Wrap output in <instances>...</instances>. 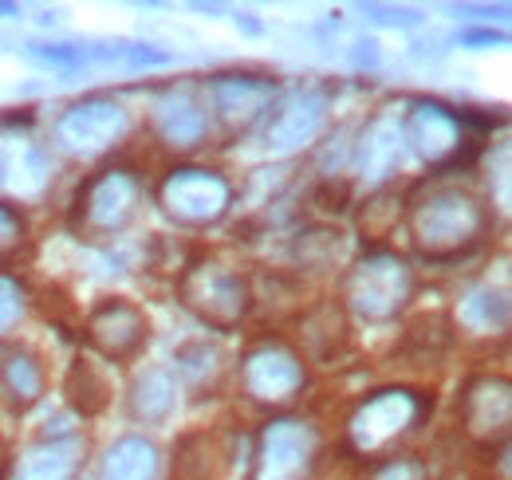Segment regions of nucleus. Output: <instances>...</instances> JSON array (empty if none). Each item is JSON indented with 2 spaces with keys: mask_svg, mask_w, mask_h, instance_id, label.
Listing matches in <instances>:
<instances>
[{
  "mask_svg": "<svg viewBox=\"0 0 512 480\" xmlns=\"http://www.w3.org/2000/svg\"><path fill=\"white\" fill-rule=\"evenodd\" d=\"M402 229L418 260L461 264L489 244L497 213L469 181L426 174L402 189Z\"/></svg>",
  "mask_w": 512,
  "mask_h": 480,
  "instance_id": "f257e3e1",
  "label": "nucleus"
},
{
  "mask_svg": "<svg viewBox=\"0 0 512 480\" xmlns=\"http://www.w3.org/2000/svg\"><path fill=\"white\" fill-rule=\"evenodd\" d=\"M497 122L501 115H477L473 107H453L442 99H410L398 115L402 146H410L414 158L430 166V174L446 178H461L477 162Z\"/></svg>",
  "mask_w": 512,
  "mask_h": 480,
  "instance_id": "f03ea898",
  "label": "nucleus"
},
{
  "mask_svg": "<svg viewBox=\"0 0 512 480\" xmlns=\"http://www.w3.org/2000/svg\"><path fill=\"white\" fill-rule=\"evenodd\" d=\"M174 296L178 307L190 311L205 331L229 335L253 315L256 284L241 264L217 252H193L174 276Z\"/></svg>",
  "mask_w": 512,
  "mask_h": 480,
  "instance_id": "7ed1b4c3",
  "label": "nucleus"
},
{
  "mask_svg": "<svg viewBox=\"0 0 512 480\" xmlns=\"http://www.w3.org/2000/svg\"><path fill=\"white\" fill-rule=\"evenodd\" d=\"M146 205V178L130 162H103L75 185L67 205V229L87 244L119 240Z\"/></svg>",
  "mask_w": 512,
  "mask_h": 480,
  "instance_id": "20e7f679",
  "label": "nucleus"
},
{
  "mask_svg": "<svg viewBox=\"0 0 512 480\" xmlns=\"http://www.w3.org/2000/svg\"><path fill=\"white\" fill-rule=\"evenodd\" d=\"M414 296H418V272L410 268V260L394 248H375L343 268L335 300L343 303L347 319L390 327L410 311Z\"/></svg>",
  "mask_w": 512,
  "mask_h": 480,
  "instance_id": "39448f33",
  "label": "nucleus"
},
{
  "mask_svg": "<svg viewBox=\"0 0 512 480\" xmlns=\"http://www.w3.org/2000/svg\"><path fill=\"white\" fill-rule=\"evenodd\" d=\"M430 414H434V394L398 382L379 386L363 394L347 414V449L367 465L390 453H402V445L430 421Z\"/></svg>",
  "mask_w": 512,
  "mask_h": 480,
  "instance_id": "423d86ee",
  "label": "nucleus"
},
{
  "mask_svg": "<svg viewBox=\"0 0 512 480\" xmlns=\"http://www.w3.org/2000/svg\"><path fill=\"white\" fill-rule=\"evenodd\" d=\"M154 205L170 225L186 233H205L229 221V213L237 209V185L217 166L174 162L154 181Z\"/></svg>",
  "mask_w": 512,
  "mask_h": 480,
  "instance_id": "0eeeda50",
  "label": "nucleus"
},
{
  "mask_svg": "<svg viewBox=\"0 0 512 480\" xmlns=\"http://www.w3.org/2000/svg\"><path fill=\"white\" fill-rule=\"evenodd\" d=\"M233 382L249 406L276 418V414H288L304 398L308 362L284 339H256L233 366Z\"/></svg>",
  "mask_w": 512,
  "mask_h": 480,
  "instance_id": "6e6552de",
  "label": "nucleus"
},
{
  "mask_svg": "<svg viewBox=\"0 0 512 480\" xmlns=\"http://www.w3.org/2000/svg\"><path fill=\"white\" fill-rule=\"evenodd\" d=\"M134 130V115L115 95H83L67 103L52 122V146L71 162H99L111 158Z\"/></svg>",
  "mask_w": 512,
  "mask_h": 480,
  "instance_id": "1a4fd4ad",
  "label": "nucleus"
},
{
  "mask_svg": "<svg viewBox=\"0 0 512 480\" xmlns=\"http://www.w3.org/2000/svg\"><path fill=\"white\" fill-rule=\"evenodd\" d=\"M201 103L209 126L221 130L225 138H245L256 126H264L272 107L280 103V79L268 71H217L201 87Z\"/></svg>",
  "mask_w": 512,
  "mask_h": 480,
  "instance_id": "9d476101",
  "label": "nucleus"
},
{
  "mask_svg": "<svg viewBox=\"0 0 512 480\" xmlns=\"http://www.w3.org/2000/svg\"><path fill=\"white\" fill-rule=\"evenodd\" d=\"M323 453V433L316 421L300 414H276L253 433L249 480H308Z\"/></svg>",
  "mask_w": 512,
  "mask_h": 480,
  "instance_id": "9b49d317",
  "label": "nucleus"
},
{
  "mask_svg": "<svg viewBox=\"0 0 512 480\" xmlns=\"http://www.w3.org/2000/svg\"><path fill=\"white\" fill-rule=\"evenodd\" d=\"M83 351L103 366H127L150 347V315L127 296H99L79 327Z\"/></svg>",
  "mask_w": 512,
  "mask_h": 480,
  "instance_id": "f8f14e48",
  "label": "nucleus"
},
{
  "mask_svg": "<svg viewBox=\"0 0 512 480\" xmlns=\"http://www.w3.org/2000/svg\"><path fill=\"white\" fill-rule=\"evenodd\" d=\"M457 429L469 449L493 457L509 449L512 382L505 374H469L457 390Z\"/></svg>",
  "mask_w": 512,
  "mask_h": 480,
  "instance_id": "ddd939ff",
  "label": "nucleus"
},
{
  "mask_svg": "<svg viewBox=\"0 0 512 480\" xmlns=\"http://www.w3.org/2000/svg\"><path fill=\"white\" fill-rule=\"evenodd\" d=\"M150 134L158 138V146L174 150V154H193L209 142L213 126L205 115V103H201V91L190 83H174L166 87L154 107H150Z\"/></svg>",
  "mask_w": 512,
  "mask_h": 480,
  "instance_id": "4468645a",
  "label": "nucleus"
},
{
  "mask_svg": "<svg viewBox=\"0 0 512 480\" xmlns=\"http://www.w3.org/2000/svg\"><path fill=\"white\" fill-rule=\"evenodd\" d=\"M323 130H327V95L308 87L272 107V115L264 122V142L272 154H296L316 146Z\"/></svg>",
  "mask_w": 512,
  "mask_h": 480,
  "instance_id": "2eb2a0df",
  "label": "nucleus"
},
{
  "mask_svg": "<svg viewBox=\"0 0 512 480\" xmlns=\"http://www.w3.org/2000/svg\"><path fill=\"white\" fill-rule=\"evenodd\" d=\"M402 126H398V115H371L363 122L359 138L351 142V166L359 181H367L371 189H383L386 181L394 178V170L402 166Z\"/></svg>",
  "mask_w": 512,
  "mask_h": 480,
  "instance_id": "dca6fc26",
  "label": "nucleus"
},
{
  "mask_svg": "<svg viewBox=\"0 0 512 480\" xmlns=\"http://www.w3.org/2000/svg\"><path fill=\"white\" fill-rule=\"evenodd\" d=\"M91 461V445L79 429L67 433H44L32 441L20 461H16V480H79Z\"/></svg>",
  "mask_w": 512,
  "mask_h": 480,
  "instance_id": "f3484780",
  "label": "nucleus"
},
{
  "mask_svg": "<svg viewBox=\"0 0 512 480\" xmlns=\"http://www.w3.org/2000/svg\"><path fill=\"white\" fill-rule=\"evenodd\" d=\"M48 394V366L40 359V351H32L28 343H8L0 351V406L12 418L32 414Z\"/></svg>",
  "mask_w": 512,
  "mask_h": 480,
  "instance_id": "a211bd4d",
  "label": "nucleus"
},
{
  "mask_svg": "<svg viewBox=\"0 0 512 480\" xmlns=\"http://www.w3.org/2000/svg\"><path fill=\"white\" fill-rule=\"evenodd\" d=\"M304 362H335L351 347V319L343 311V303L320 300L312 307L296 311V343H292Z\"/></svg>",
  "mask_w": 512,
  "mask_h": 480,
  "instance_id": "6ab92c4d",
  "label": "nucleus"
},
{
  "mask_svg": "<svg viewBox=\"0 0 512 480\" xmlns=\"http://www.w3.org/2000/svg\"><path fill=\"white\" fill-rule=\"evenodd\" d=\"M182 406L178 374L162 362L142 366L127 386V418L134 425H166Z\"/></svg>",
  "mask_w": 512,
  "mask_h": 480,
  "instance_id": "aec40b11",
  "label": "nucleus"
},
{
  "mask_svg": "<svg viewBox=\"0 0 512 480\" xmlns=\"http://www.w3.org/2000/svg\"><path fill=\"white\" fill-rule=\"evenodd\" d=\"M178 374V386L182 394H193V398H221L225 382L233 378V362L221 351V343H209V339H190L174 351V366Z\"/></svg>",
  "mask_w": 512,
  "mask_h": 480,
  "instance_id": "412c9836",
  "label": "nucleus"
},
{
  "mask_svg": "<svg viewBox=\"0 0 512 480\" xmlns=\"http://www.w3.org/2000/svg\"><path fill=\"white\" fill-rule=\"evenodd\" d=\"M64 402L75 418H99L115 402V382L111 370L87 351H79L64 370Z\"/></svg>",
  "mask_w": 512,
  "mask_h": 480,
  "instance_id": "4be33fe9",
  "label": "nucleus"
},
{
  "mask_svg": "<svg viewBox=\"0 0 512 480\" xmlns=\"http://www.w3.org/2000/svg\"><path fill=\"white\" fill-rule=\"evenodd\" d=\"M229 453L209 429H186L170 449L166 480H225Z\"/></svg>",
  "mask_w": 512,
  "mask_h": 480,
  "instance_id": "5701e85b",
  "label": "nucleus"
},
{
  "mask_svg": "<svg viewBox=\"0 0 512 480\" xmlns=\"http://www.w3.org/2000/svg\"><path fill=\"white\" fill-rule=\"evenodd\" d=\"M162 477V449L146 433L115 437L99 457V480H158Z\"/></svg>",
  "mask_w": 512,
  "mask_h": 480,
  "instance_id": "b1692460",
  "label": "nucleus"
},
{
  "mask_svg": "<svg viewBox=\"0 0 512 480\" xmlns=\"http://www.w3.org/2000/svg\"><path fill=\"white\" fill-rule=\"evenodd\" d=\"M398 225H402V193L394 185L371 189L355 209V237L363 244V252L390 248L386 240L398 233Z\"/></svg>",
  "mask_w": 512,
  "mask_h": 480,
  "instance_id": "393cba45",
  "label": "nucleus"
},
{
  "mask_svg": "<svg viewBox=\"0 0 512 480\" xmlns=\"http://www.w3.org/2000/svg\"><path fill=\"white\" fill-rule=\"evenodd\" d=\"M292 260L304 272H331L343 260V233L335 225H312L292 237Z\"/></svg>",
  "mask_w": 512,
  "mask_h": 480,
  "instance_id": "a878e982",
  "label": "nucleus"
},
{
  "mask_svg": "<svg viewBox=\"0 0 512 480\" xmlns=\"http://www.w3.org/2000/svg\"><path fill=\"white\" fill-rule=\"evenodd\" d=\"M461 323L469 331H505L509 327V292H493V284H481L473 288L465 300H461Z\"/></svg>",
  "mask_w": 512,
  "mask_h": 480,
  "instance_id": "bb28decb",
  "label": "nucleus"
},
{
  "mask_svg": "<svg viewBox=\"0 0 512 480\" xmlns=\"http://www.w3.org/2000/svg\"><path fill=\"white\" fill-rule=\"evenodd\" d=\"M28 303H32L28 284H24L16 272H4V268H0V343H8V339L16 335V327H20L24 315H28Z\"/></svg>",
  "mask_w": 512,
  "mask_h": 480,
  "instance_id": "cd10ccee",
  "label": "nucleus"
},
{
  "mask_svg": "<svg viewBox=\"0 0 512 480\" xmlns=\"http://www.w3.org/2000/svg\"><path fill=\"white\" fill-rule=\"evenodd\" d=\"M367 480H434L430 461L418 453H390L383 461L367 465Z\"/></svg>",
  "mask_w": 512,
  "mask_h": 480,
  "instance_id": "c85d7f7f",
  "label": "nucleus"
},
{
  "mask_svg": "<svg viewBox=\"0 0 512 480\" xmlns=\"http://www.w3.org/2000/svg\"><path fill=\"white\" fill-rule=\"evenodd\" d=\"M24 244H28V217H24V209L12 205V201H0V264L20 256Z\"/></svg>",
  "mask_w": 512,
  "mask_h": 480,
  "instance_id": "c756f323",
  "label": "nucleus"
},
{
  "mask_svg": "<svg viewBox=\"0 0 512 480\" xmlns=\"http://www.w3.org/2000/svg\"><path fill=\"white\" fill-rule=\"evenodd\" d=\"M308 201H312V209H316L320 217H327V225H331L335 217L347 213V205H351V185H347V178H320Z\"/></svg>",
  "mask_w": 512,
  "mask_h": 480,
  "instance_id": "7c9ffc66",
  "label": "nucleus"
}]
</instances>
